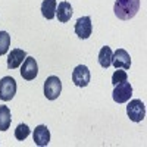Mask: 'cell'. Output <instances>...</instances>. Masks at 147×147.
Listing matches in <instances>:
<instances>
[{
	"label": "cell",
	"mask_w": 147,
	"mask_h": 147,
	"mask_svg": "<svg viewBox=\"0 0 147 147\" xmlns=\"http://www.w3.org/2000/svg\"><path fill=\"white\" fill-rule=\"evenodd\" d=\"M138 10H140V0H116L113 6L116 18L122 21L132 19Z\"/></svg>",
	"instance_id": "1"
},
{
	"label": "cell",
	"mask_w": 147,
	"mask_h": 147,
	"mask_svg": "<svg viewBox=\"0 0 147 147\" xmlns=\"http://www.w3.org/2000/svg\"><path fill=\"white\" fill-rule=\"evenodd\" d=\"M16 94V81L12 77H3L0 80V100L9 102Z\"/></svg>",
	"instance_id": "2"
},
{
	"label": "cell",
	"mask_w": 147,
	"mask_h": 147,
	"mask_svg": "<svg viewBox=\"0 0 147 147\" xmlns=\"http://www.w3.org/2000/svg\"><path fill=\"white\" fill-rule=\"evenodd\" d=\"M60 91H62V82H60L59 77L52 75L44 81V96L49 100H56Z\"/></svg>",
	"instance_id": "3"
},
{
	"label": "cell",
	"mask_w": 147,
	"mask_h": 147,
	"mask_svg": "<svg viewBox=\"0 0 147 147\" xmlns=\"http://www.w3.org/2000/svg\"><path fill=\"white\" fill-rule=\"evenodd\" d=\"M127 113L132 122H141L146 116V106L140 99H134L127 106Z\"/></svg>",
	"instance_id": "4"
},
{
	"label": "cell",
	"mask_w": 147,
	"mask_h": 147,
	"mask_svg": "<svg viewBox=\"0 0 147 147\" xmlns=\"http://www.w3.org/2000/svg\"><path fill=\"white\" fill-rule=\"evenodd\" d=\"M132 96V87L128 81H124L121 84H116L115 85V90L112 93V97L116 103H125L131 99Z\"/></svg>",
	"instance_id": "5"
},
{
	"label": "cell",
	"mask_w": 147,
	"mask_h": 147,
	"mask_svg": "<svg viewBox=\"0 0 147 147\" xmlns=\"http://www.w3.org/2000/svg\"><path fill=\"white\" fill-rule=\"evenodd\" d=\"M37 74H38V65H37V60L34 57H25V60L22 62L21 66V75L24 80L27 81H32Z\"/></svg>",
	"instance_id": "6"
},
{
	"label": "cell",
	"mask_w": 147,
	"mask_h": 147,
	"mask_svg": "<svg viewBox=\"0 0 147 147\" xmlns=\"http://www.w3.org/2000/svg\"><path fill=\"white\" fill-rule=\"evenodd\" d=\"M72 81L77 87H87L90 82V71L85 65H78L72 71Z\"/></svg>",
	"instance_id": "7"
},
{
	"label": "cell",
	"mask_w": 147,
	"mask_h": 147,
	"mask_svg": "<svg viewBox=\"0 0 147 147\" xmlns=\"http://www.w3.org/2000/svg\"><path fill=\"white\" fill-rule=\"evenodd\" d=\"M112 65L116 68V69H129L131 66V57H129V53L124 49H118L115 53H112Z\"/></svg>",
	"instance_id": "8"
},
{
	"label": "cell",
	"mask_w": 147,
	"mask_h": 147,
	"mask_svg": "<svg viewBox=\"0 0 147 147\" xmlns=\"http://www.w3.org/2000/svg\"><path fill=\"white\" fill-rule=\"evenodd\" d=\"M93 31V25H91V18L90 16H82L77 21L75 24V34L80 37V38L85 40L91 35Z\"/></svg>",
	"instance_id": "9"
},
{
	"label": "cell",
	"mask_w": 147,
	"mask_h": 147,
	"mask_svg": "<svg viewBox=\"0 0 147 147\" xmlns=\"http://www.w3.org/2000/svg\"><path fill=\"white\" fill-rule=\"evenodd\" d=\"M27 57V52L22 49H12V52L7 56V68L9 69H16L22 65V62Z\"/></svg>",
	"instance_id": "10"
},
{
	"label": "cell",
	"mask_w": 147,
	"mask_h": 147,
	"mask_svg": "<svg viewBox=\"0 0 147 147\" xmlns=\"http://www.w3.org/2000/svg\"><path fill=\"white\" fill-rule=\"evenodd\" d=\"M32 137H34V143L37 146L44 147L50 143V131H49V128L46 125H38V127H35Z\"/></svg>",
	"instance_id": "11"
},
{
	"label": "cell",
	"mask_w": 147,
	"mask_h": 147,
	"mask_svg": "<svg viewBox=\"0 0 147 147\" xmlns=\"http://www.w3.org/2000/svg\"><path fill=\"white\" fill-rule=\"evenodd\" d=\"M72 13H74V10L69 2H60L56 7V18L59 19V22H63V24L68 22Z\"/></svg>",
	"instance_id": "12"
},
{
	"label": "cell",
	"mask_w": 147,
	"mask_h": 147,
	"mask_svg": "<svg viewBox=\"0 0 147 147\" xmlns=\"http://www.w3.org/2000/svg\"><path fill=\"white\" fill-rule=\"evenodd\" d=\"M56 7L57 2L56 0H43L41 3V13L46 19H53L56 16Z\"/></svg>",
	"instance_id": "13"
},
{
	"label": "cell",
	"mask_w": 147,
	"mask_h": 147,
	"mask_svg": "<svg viewBox=\"0 0 147 147\" xmlns=\"http://www.w3.org/2000/svg\"><path fill=\"white\" fill-rule=\"evenodd\" d=\"M99 63L105 69H107L110 65H112V49H110L109 46L102 47V50L99 52Z\"/></svg>",
	"instance_id": "14"
},
{
	"label": "cell",
	"mask_w": 147,
	"mask_h": 147,
	"mask_svg": "<svg viewBox=\"0 0 147 147\" xmlns=\"http://www.w3.org/2000/svg\"><path fill=\"white\" fill-rule=\"evenodd\" d=\"M12 115L7 106H0V131H6L10 127Z\"/></svg>",
	"instance_id": "15"
},
{
	"label": "cell",
	"mask_w": 147,
	"mask_h": 147,
	"mask_svg": "<svg viewBox=\"0 0 147 147\" xmlns=\"http://www.w3.org/2000/svg\"><path fill=\"white\" fill-rule=\"evenodd\" d=\"M10 47V35L6 31H0V56L7 53Z\"/></svg>",
	"instance_id": "16"
},
{
	"label": "cell",
	"mask_w": 147,
	"mask_h": 147,
	"mask_svg": "<svg viewBox=\"0 0 147 147\" xmlns=\"http://www.w3.org/2000/svg\"><path fill=\"white\" fill-rule=\"evenodd\" d=\"M30 136V128H28V125L27 124H19L18 127H16V129H15V137H16V140H25L27 137Z\"/></svg>",
	"instance_id": "17"
},
{
	"label": "cell",
	"mask_w": 147,
	"mask_h": 147,
	"mask_svg": "<svg viewBox=\"0 0 147 147\" xmlns=\"http://www.w3.org/2000/svg\"><path fill=\"white\" fill-rule=\"evenodd\" d=\"M128 80V74L125 72V69H116L113 72V75H112V84L116 85V84H121V82H124Z\"/></svg>",
	"instance_id": "18"
}]
</instances>
